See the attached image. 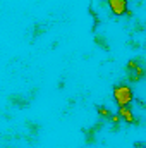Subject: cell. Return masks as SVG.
<instances>
[{
	"label": "cell",
	"mask_w": 146,
	"mask_h": 148,
	"mask_svg": "<svg viewBox=\"0 0 146 148\" xmlns=\"http://www.w3.org/2000/svg\"><path fill=\"white\" fill-rule=\"evenodd\" d=\"M107 5L110 7L112 14L115 16H127V0H107Z\"/></svg>",
	"instance_id": "3"
},
{
	"label": "cell",
	"mask_w": 146,
	"mask_h": 148,
	"mask_svg": "<svg viewBox=\"0 0 146 148\" xmlns=\"http://www.w3.org/2000/svg\"><path fill=\"white\" fill-rule=\"evenodd\" d=\"M95 41H96V43H100V45H102V48L108 50V43L105 41V38H102L100 35H96V36H95Z\"/></svg>",
	"instance_id": "6"
},
{
	"label": "cell",
	"mask_w": 146,
	"mask_h": 148,
	"mask_svg": "<svg viewBox=\"0 0 146 148\" xmlns=\"http://www.w3.org/2000/svg\"><path fill=\"white\" fill-rule=\"evenodd\" d=\"M113 100L117 102L119 107H129L134 100V93H132V88L126 83H120L113 88Z\"/></svg>",
	"instance_id": "1"
},
{
	"label": "cell",
	"mask_w": 146,
	"mask_h": 148,
	"mask_svg": "<svg viewBox=\"0 0 146 148\" xmlns=\"http://www.w3.org/2000/svg\"><path fill=\"white\" fill-rule=\"evenodd\" d=\"M117 114H119L120 119H122L124 122H127V124H136V122H139V121L136 119L134 112L131 110L129 107H119V112H117Z\"/></svg>",
	"instance_id": "4"
},
{
	"label": "cell",
	"mask_w": 146,
	"mask_h": 148,
	"mask_svg": "<svg viewBox=\"0 0 146 148\" xmlns=\"http://www.w3.org/2000/svg\"><path fill=\"white\" fill-rule=\"evenodd\" d=\"M127 79L131 83H139L146 77V67L143 64V59H131L126 66Z\"/></svg>",
	"instance_id": "2"
},
{
	"label": "cell",
	"mask_w": 146,
	"mask_h": 148,
	"mask_svg": "<svg viewBox=\"0 0 146 148\" xmlns=\"http://www.w3.org/2000/svg\"><path fill=\"white\" fill-rule=\"evenodd\" d=\"M96 112H98V115H100L102 119H110V117H112V112H110L107 107H98Z\"/></svg>",
	"instance_id": "5"
}]
</instances>
